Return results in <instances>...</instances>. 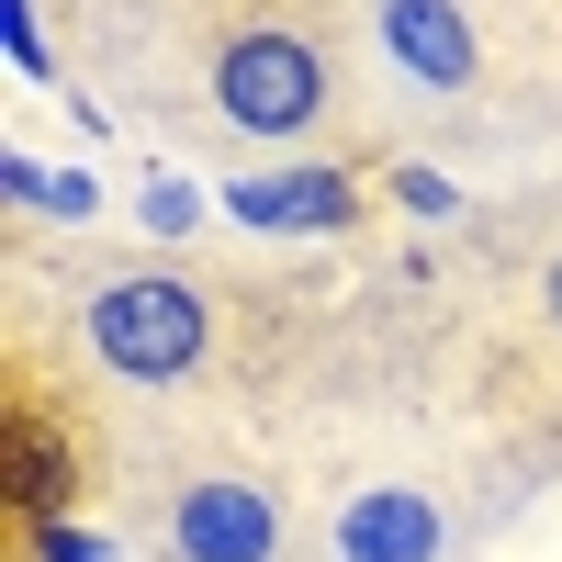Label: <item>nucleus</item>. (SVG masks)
I'll return each instance as SVG.
<instances>
[{"mask_svg":"<svg viewBox=\"0 0 562 562\" xmlns=\"http://www.w3.org/2000/svg\"><path fill=\"white\" fill-rule=\"evenodd\" d=\"M394 203H405V214H461V192H450L439 169H394Z\"/></svg>","mask_w":562,"mask_h":562,"instance_id":"obj_12","label":"nucleus"},{"mask_svg":"<svg viewBox=\"0 0 562 562\" xmlns=\"http://www.w3.org/2000/svg\"><path fill=\"white\" fill-rule=\"evenodd\" d=\"M225 214H237L248 237H349L360 180L349 169H248L237 192H225Z\"/></svg>","mask_w":562,"mask_h":562,"instance_id":"obj_3","label":"nucleus"},{"mask_svg":"<svg viewBox=\"0 0 562 562\" xmlns=\"http://www.w3.org/2000/svg\"><path fill=\"white\" fill-rule=\"evenodd\" d=\"M169 562H281V506L259 484H192L169 506Z\"/></svg>","mask_w":562,"mask_h":562,"instance_id":"obj_4","label":"nucleus"},{"mask_svg":"<svg viewBox=\"0 0 562 562\" xmlns=\"http://www.w3.org/2000/svg\"><path fill=\"white\" fill-rule=\"evenodd\" d=\"M12 518L23 529H57L68 518V439H57V416H12Z\"/></svg>","mask_w":562,"mask_h":562,"instance_id":"obj_7","label":"nucleus"},{"mask_svg":"<svg viewBox=\"0 0 562 562\" xmlns=\"http://www.w3.org/2000/svg\"><path fill=\"white\" fill-rule=\"evenodd\" d=\"M45 214L90 225V214H102V180H90V169H57V180H45Z\"/></svg>","mask_w":562,"mask_h":562,"instance_id":"obj_11","label":"nucleus"},{"mask_svg":"<svg viewBox=\"0 0 562 562\" xmlns=\"http://www.w3.org/2000/svg\"><path fill=\"white\" fill-rule=\"evenodd\" d=\"M135 214H147V237H192V225H203V192H192L180 169H158L147 192H135Z\"/></svg>","mask_w":562,"mask_h":562,"instance_id":"obj_8","label":"nucleus"},{"mask_svg":"<svg viewBox=\"0 0 562 562\" xmlns=\"http://www.w3.org/2000/svg\"><path fill=\"white\" fill-rule=\"evenodd\" d=\"M0 45H12V79H57V57H45V23H34V0H0Z\"/></svg>","mask_w":562,"mask_h":562,"instance_id":"obj_9","label":"nucleus"},{"mask_svg":"<svg viewBox=\"0 0 562 562\" xmlns=\"http://www.w3.org/2000/svg\"><path fill=\"white\" fill-rule=\"evenodd\" d=\"M371 34H383V57L416 90H473L484 79V45H473V12H461V0H383Z\"/></svg>","mask_w":562,"mask_h":562,"instance_id":"obj_5","label":"nucleus"},{"mask_svg":"<svg viewBox=\"0 0 562 562\" xmlns=\"http://www.w3.org/2000/svg\"><path fill=\"white\" fill-rule=\"evenodd\" d=\"M23 540H34V562H113L102 529H68V518H57V529H23Z\"/></svg>","mask_w":562,"mask_h":562,"instance_id":"obj_10","label":"nucleus"},{"mask_svg":"<svg viewBox=\"0 0 562 562\" xmlns=\"http://www.w3.org/2000/svg\"><path fill=\"white\" fill-rule=\"evenodd\" d=\"M214 113L237 124V135H304L326 113V57L304 34H281V23H248V34H225L214 45Z\"/></svg>","mask_w":562,"mask_h":562,"instance_id":"obj_2","label":"nucleus"},{"mask_svg":"<svg viewBox=\"0 0 562 562\" xmlns=\"http://www.w3.org/2000/svg\"><path fill=\"white\" fill-rule=\"evenodd\" d=\"M338 562H439L450 551V518H439V495H416V484H371L338 506Z\"/></svg>","mask_w":562,"mask_h":562,"instance_id":"obj_6","label":"nucleus"},{"mask_svg":"<svg viewBox=\"0 0 562 562\" xmlns=\"http://www.w3.org/2000/svg\"><path fill=\"white\" fill-rule=\"evenodd\" d=\"M540 315H551V326H562V259H551V270H540Z\"/></svg>","mask_w":562,"mask_h":562,"instance_id":"obj_14","label":"nucleus"},{"mask_svg":"<svg viewBox=\"0 0 562 562\" xmlns=\"http://www.w3.org/2000/svg\"><path fill=\"white\" fill-rule=\"evenodd\" d=\"M45 180H57V169H45V158H0V192H12V214H45Z\"/></svg>","mask_w":562,"mask_h":562,"instance_id":"obj_13","label":"nucleus"},{"mask_svg":"<svg viewBox=\"0 0 562 562\" xmlns=\"http://www.w3.org/2000/svg\"><path fill=\"white\" fill-rule=\"evenodd\" d=\"M79 338H90L102 371H124V383H192L203 349H214V304L192 281H169V270H124V281H102V293L79 304Z\"/></svg>","mask_w":562,"mask_h":562,"instance_id":"obj_1","label":"nucleus"}]
</instances>
